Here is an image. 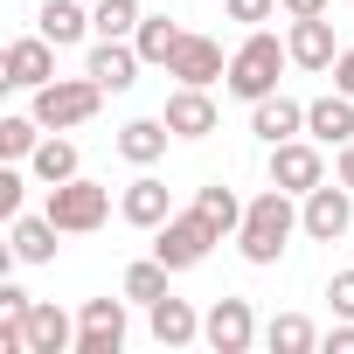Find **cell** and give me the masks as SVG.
<instances>
[{
    "mask_svg": "<svg viewBox=\"0 0 354 354\" xmlns=\"http://www.w3.org/2000/svg\"><path fill=\"white\" fill-rule=\"evenodd\" d=\"M125 306H132V299H84V313H77V347H70V354H125V333H132Z\"/></svg>",
    "mask_w": 354,
    "mask_h": 354,
    "instance_id": "8992f818",
    "label": "cell"
},
{
    "mask_svg": "<svg viewBox=\"0 0 354 354\" xmlns=\"http://www.w3.org/2000/svg\"><path fill=\"white\" fill-rule=\"evenodd\" d=\"M97 104H104V84L84 70V77H56V84H42L28 111L42 118V132H70V125H91Z\"/></svg>",
    "mask_w": 354,
    "mask_h": 354,
    "instance_id": "3957f363",
    "label": "cell"
},
{
    "mask_svg": "<svg viewBox=\"0 0 354 354\" xmlns=\"http://www.w3.org/2000/svg\"><path fill=\"white\" fill-rule=\"evenodd\" d=\"M333 181H347V188H354V139L340 146V174H333Z\"/></svg>",
    "mask_w": 354,
    "mask_h": 354,
    "instance_id": "8d00e7d4",
    "label": "cell"
},
{
    "mask_svg": "<svg viewBox=\"0 0 354 354\" xmlns=\"http://www.w3.org/2000/svg\"><path fill=\"white\" fill-rule=\"evenodd\" d=\"M167 278H174V271H167L160 257H139V264H125V285H118V292H125L132 306H153V299H167Z\"/></svg>",
    "mask_w": 354,
    "mask_h": 354,
    "instance_id": "4316f807",
    "label": "cell"
},
{
    "mask_svg": "<svg viewBox=\"0 0 354 354\" xmlns=\"http://www.w3.org/2000/svg\"><path fill=\"white\" fill-rule=\"evenodd\" d=\"M250 132H257L264 146H285V139H299V132H306V104H299V97H285V91H271V97H257V104H250Z\"/></svg>",
    "mask_w": 354,
    "mask_h": 354,
    "instance_id": "5bb4252c",
    "label": "cell"
},
{
    "mask_svg": "<svg viewBox=\"0 0 354 354\" xmlns=\"http://www.w3.org/2000/svg\"><path fill=\"white\" fill-rule=\"evenodd\" d=\"M278 8H285V21H313V15L333 8V0H278Z\"/></svg>",
    "mask_w": 354,
    "mask_h": 354,
    "instance_id": "d6a6232c",
    "label": "cell"
},
{
    "mask_svg": "<svg viewBox=\"0 0 354 354\" xmlns=\"http://www.w3.org/2000/svg\"><path fill=\"white\" fill-rule=\"evenodd\" d=\"M195 209H202V216L216 223V236H236V230H243V209H250V202H243L236 188L209 181V188H195Z\"/></svg>",
    "mask_w": 354,
    "mask_h": 354,
    "instance_id": "d4e9b609",
    "label": "cell"
},
{
    "mask_svg": "<svg viewBox=\"0 0 354 354\" xmlns=\"http://www.w3.org/2000/svg\"><path fill=\"white\" fill-rule=\"evenodd\" d=\"M333 91H347V97H354V49H340V56H333Z\"/></svg>",
    "mask_w": 354,
    "mask_h": 354,
    "instance_id": "836d02e7",
    "label": "cell"
},
{
    "mask_svg": "<svg viewBox=\"0 0 354 354\" xmlns=\"http://www.w3.org/2000/svg\"><path fill=\"white\" fill-rule=\"evenodd\" d=\"M35 28L56 42V49H70V42H84V35H97L91 28V8L84 0H42V15H35Z\"/></svg>",
    "mask_w": 354,
    "mask_h": 354,
    "instance_id": "44dd1931",
    "label": "cell"
},
{
    "mask_svg": "<svg viewBox=\"0 0 354 354\" xmlns=\"http://www.w3.org/2000/svg\"><path fill=\"white\" fill-rule=\"evenodd\" d=\"M63 236H91V230H104V216H111V188H97V181H63V188H49V209H42Z\"/></svg>",
    "mask_w": 354,
    "mask_h": 354,
    "instance_id": "5b68a950",
    "label": "cell"
},
{
    "mask_svg": "<svg viewBox=\"0 0 354 354\" xmlns=\"http://www.w3.org/2000/svg\"><path fill=\"white\" fill-rule=\"evenodd\" d=\"M56 236H63V230H56L49 216H15V223H8V257H15V264H49V257H56Z\"/></svg>",
    "mask_w": 354,
    "mask_h": 354,
    "instance_id": "d6986e66",
    "label": "cell"
},
{
    "mask_svg": "<svg viewBox=\"0 0 354 354\" xmlns=\"http://www.w3.org/2000/svg\"><path fill=\"white\" fill-rule=\"evenodd\" d=\"M216 243H223V236H216V223H209L202 209H181V216H167V223L153 230V257H160L167 271H195Z\"/></svg>",
    "mask_w": 354,
    "mask_h": 354,
    "instance_id": "277c9868",
    "label": "cell"
},
{
    "mask_svg": "<svg viewBox=\"0 0 354 354\" xmlns=\"http://www.w3.org/2000/svg\"><path fill=\"white\" fill-rule=\"evenodd\" d=\"M139 63H146V56L132 49V35H97V49H91L84 70H91L104 91H132V84H139Z\"/></svg>",
    "mask_w": 354,
    "mask_h": 354,
    "instance_id": "7c38bea8",
    "label": "cell"
},
{
    "mask_svg": "<svg viewBox=\"0 0 354 354\" xmlns=\"http://www.w3.org/2000/svg\"><path fill=\"white\" fill-rule=\"evenodd\" d=\"M181 35H188V28H174L167 15H139V28H132V49H139L146 63H160V70H167V63H174V49H181Z\"/></svg>",
    "mask_w": 354,
    "mask_h": 354,
    "instance_id": "cb8c5ba5",
    "label": "cell"
},
{
    "mask_svg": "<svg viewBox=\"0 0 354 354\" xmlns=\"http://www.w3.org/2000/svg\"><path fill=\"white\" fill-rule=\"evenodd\" d=\"M28 306H35V299H28L21 285H0V313H28Z\"/></svg>",
    "mask_w": 354,
    "mask_h": 354,
    "instance_id": "d590c367",
    "label": "cell"
},
{
    "mask_svg": "<svg viewBox=\"0 0 354 354\" xmlns=\"http://www.w3.org/2000/svg\"><path fill=\"white\" fill-rule=\"evenodd\" d=\"M271 181L285 188V195H313L319 181H326V160H319V139L306 132V139H285V146H271Z\"/></svg>",
    "mask_w": 354,
    "mask_h": 354,
    "instance_id": "9c48e42d",
    "label": "cell"
},
{
    "mask_svg": "<svg viewBox=\"0 0 354 354\" xmlns=\"http://www.w3.org/2000/svg\"><path fill=\"white\" fill-rule=\"evenodd\" d=\"M285 63H292V49H285L271 28H250V35H243V49L230 56V77H223V84H230L243 104H257V97H271V91H278Z\"/></svg>",
    "mask_w": 354,
    "mask_h": 354,
    "instance_id": "7a4b0ae2",
    "label": "cell"
},
{
    "mask_svg": "<svg viewBox=\"0 0 354 354\" xmlns=\"http://www.w3.org/2000/svg\"><path fill=\"white\" fill-rule=\"evenodd\" d=\"M167 139H174L167 118H132V125H118V153H125L132 167H153V160L167 153Z\"/></svg>",
    "mask_w": 354,
    "mask_h": 354,
    "instance_id": "7402d4cb",
    "label": "cell"
},
{
    "mask_svg": "<svg viewBox=\"0 0 354 354\" xmlns=\"http://www.w3.org/2000/svg\"><path fill=\"white\" fill-rule=\"evenodd\" d=\"M91 28L97 35H132L139 28V0H91Z\"/></svg>",
    "mask_w": 354,
    "mask_h": 354,
    "instance_id": "f1b7e54d",
    "label": "cell"
},
{
    "mask_svg": "<svg viewBox=\"0 0 354 354\" xmlns=\"http://www.w3.org/2000/svg\"><path fill=\"white\" fill-rule=\"evenodd\" d=\"M264 347H271V354H313V347H319V326H313L306 313H278V319L264 326Z\"/></svg>",
    "mask_w": 354,
    "mask_h": 354,
    "instance_id": "484cf974",
    "label": "cell"
},
{
    "mask_svg": "<svg viewBox=\"0 0 354 354\" xmlns=\"http://www.w3.org/2000/svg\"><path fill=\"white\" fill-rule=\"evenodd\" d=\"M21 319H28V347H35V354H63V347H77V326H70V313H63L56 299H35Z\"/></svg>",
    "mask_w": 354,
    "mask_h": 354,
    "instance_id": "ffe728a7",
    "label": "cell"
},
{
    "mask_svg": "<svg viewBox=\"0 0 354 354\" xmlns=\"http://www.w3.org/2000/svg\"><path fill=\"white\" fill-rule=\"evenodd\" d=\"M202 340H209L216 354H250V340H257V313H250V299H216L209 319H202Z\"/></svg>",
    "mask_w": 354,
    "mask_h": 354,
    "instance_id": "30bf717a",
    "label": "cell"
},
{
    "mask_svg": "<svg viewBox=\"0 0 354 354\" xmlns=\"http://www.w3.org/2000/svg\"><path fill=\"white\" fill-rule=\"evenodd\" d=\"M223 15L243 21V28H264V21L278 15V0H223Z\"/></svg>",
    "mask_w": 354,
    "mask_h": 354,
    "instance_id": "f546056e",
    "label": "cell"
},
{
    "mask_svg": "<svg viewBox=\"0 0 354 354\" xmlns=\"http://www.w3.org/2000/svg\"><path fill=\"white\" fill-rule=\"evenodd\" d=\"M35 146H42V118H35V111H28V118H21V111L0 118V153H8V160H28Z\"/></svg>",
    "mask_w": 354,
    "mask_h": 354,
    "instance_id": "83f0119b",
    "label": "cell"
},
{
    "mask_svg": "<svg viewBox=\"0 0 354 354\" xmlns=\"http://www.w3.org/2000/svg\"><path fill=\"white\" fill-rule=\"evenodd\" d=\"M160 118L174 125V139H209V132H216V97H209L202 84H181V91L167 97Z\"/></svg>",
    "mask_w": 354,
    "mask_h": 354,
    "instance_id": "9a60e30c",
    "label": "cell"
},
{
    "mask_svg": "<svg viewBox=\"0 0 354 354\" xmlns=\"http://www.w3.org/2000/svg\"><path fill=\"white\" fill-rule=\"evenodd\" d=\"M118 216H125L132 230H160V223L174 216V202H167V181H160V174H139V181L118 195Z\"/></svg>",
    "mask_w": 354,
    "mask_h": 354,
    "instance_id": "2e32d148",
    "label": "cell"
},
{
    "mask_svg": "<svg viewBox=\"0 0 354 354\" xmlns=\"http://www.w3.org/2000/svg\"><path fill=\"white\" fill-rule=\"evenodd\" d=\"M326 299H333V313H340V319H354V271H340V278L326 285Z\"/></svg>",
    "mask_w": 354,
    "mask_h": 354,
    "instance_id": "1f68e13d",
    "label": "cell"
},
{
    "mask_svg": "<svg viewBox=\"0 0 354 354\" xmlns=\"http://www.w3.org/2000/svg\"><path fill=\"white\" fill-rule=\"evenodd\" d=\"M292 230H299V209H292V195L271 181L264 195H250L243 230H236V250H243L250 264H278V257H285V243H292Z\"/></svg>",
    "mask_w": 354,
    "mask_h": 354,
    "instance_id": "6da1fadb",
    "label": "cell"
},
{
    "mask_svg": "<svg viewBox=\"0 0 354 354\" xmlns=\"http://www.w3.org/2000/svg\"><path fill=\"white\" fill-rule=\"evenodd\" d=\"M28 167H35V181H42V188H63V181H77V174H84V160H77L70 139H42V146L28 153Z\"/></svg>",
    "mask_w": 354,
    "mask_h": 354,
    "instance_id": "603a6c76",
    "label": "cell"
},
{
    "mask_svg": "<svg viewBox=\"0 0 354 354\" xmlns=\"http://www.w3.org/2000/svg\"><path fill=\"white\" fill-rule=\"evenodd\" d=\"M0 84H15V91H42L56 84V42L35 28V35H15L8 56H0Z\"/></svg>",
    "mask_w": 354,
    "mask_h": 354,
    "instance_id": "52a82bcc",
    "label": "cell"
},
{
    "mask_svg": "<svg viewBox=\"0 0 354 354\" xmlns=\"http://www.w3.org/2000/svg\"><path fill=\"white\" fill-rule=\"evenodd\" d=\"M306 132H313L319 146H347V139H354V97H347V91L313 97V104H306Z\"/></svg>",
    "mask_w": 354,
    "mask_h": 354,
    "instance_id": "ac0fdd59",
    "label": "cell"
},
{
    "mask_svg": "<svg viewBox=\"0 0 354 354\" xmlns=\"http://www.w3.org/2000/svg\"><path fill=\"white\" fill-rule=\"evenodd\" d=\"M326 354H354V319H340V326L326 333Z\"/></svg>",
    "mask_w": 354,
    "mask_h": 354,
    "instance_id": "e575fe53",
    "label": "cell"
},
{
    "mask_svg": "<svg viewBox=\"0 0 354 354\" xmlns=\"http://www.w3.org/2000/svg\"><path fill=\"white\" fill-rule=\"evenodd\" d=\"M285 49H292V63H299V70H333V56H340V42H333V21H326V15L292 21Z\"/></svg>",
    "mask_w": 354,
    "mask_h": 354,
    "instance_id": "e0dca14e",
    "label": "cell"
},
{
    "mask_svg": "<svg viewBox=\"0 0 354 354\" xmlns=\"http://www.w3.org/2000/svg\"><path fill=\"white\" fill-rule=\"evenodd\" d=\"M146 333H153L160 347H195V340H202V313H195L188 299H174V292H167V299L146 306Z\"/></svg>",
    "mask_w": 354,
    "mask_h": 354,
    "instance_id": "4fadbf2b",
    "label": "cell"
},
{
    "mask_svg": "<svg viewBox=\"0 0 354 354\" xmlns=\"http://www.w3.org/2000/svg\"><path fill=\"white\" fill-rule=\"evenodd\" d=\"M167 77H181V84H202V91H209L216 77H230V56H223L216 35H181V49H174Z\"/></svg>",
    "mask_w": 354,
    "mask_h": 354,
    "instance_id": "8fae6325",
    "label": "cell"
},
{
    "mask_svg": "<svg viewBox=\"0 0 354 354\" xmlns=\"http://www.w3.org/2000/svg\"><path fill=\"white\" fill-rule=\"evenodd\" d=\"M21 195H28V181H21V167H0V216H21Z\"/></svg>",
    "mask_w": 354,
    "mask_h": 354,
    "instance_id": "4dcf8cb0",
    "label": "cell"
},
{
    "mask_svg": "<svg viewBox=\"0 0 354 354\" xmlns=\"http://www.w3.org/2000/svg\"><path fill=\"white\" fill-rule=\"evenodd\" d=\"M347 223H354V188H347V181H319V188L306 195V209H299V230H306L313 243L347 236Z\"/></svg>",
    "mask_w": 354,
    "mask_h": 354,
    "instance_id": "ba28073f",
    "label": "cell"
}]
</instances>
